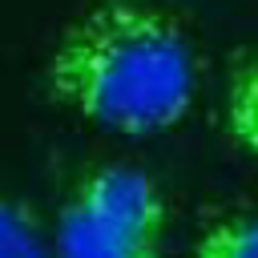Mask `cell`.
Listing matches in <instances>:
<instances>
[{
  "instance_id": "1",
  "label": "cell",
  "mask_w": 258,
  "mask_h": 258,
  "mask_svg": "<svg viewBox=\"0 0 258 258\" xmlns=\"http://www.w3.org/2000/svg\"><path fill=\"white\" fill-rule=\"evenodd\" d=\"M44 89L109 133L145 137L185 121L198 69L177 16L141 0H101L60 32Z\"/></svg>"
},
{
  "instance_id": "2",
  "label": "cell",
  "mask_w": 258,
  "mask_h": 258,
  "mask_svg": "<svg viewBox=\"0 0 258 258\" xmlns=\"http://www.w3.org/2000/svg\"><path fill=\"white\" fill-rule=\"evenodd\" d=\"M169 202L161 185L121 161L85 165L56 210L52 258H165Z\"/></svg>"
},
{
  "instance_id": "3",
  "label": "cell",
  "mask_w": 258,
  "mask_h": 258,
  "mask_svg": "<svg viewBox=\"0 0 258 258\" xmlns=\"http://www.w3.org/2000/svg\"><path fill=\"white\" fill-rule=\"evenodd\" d=\"M222 113H226V133L250 157H258V56L238 60V69L230 73Z\"/></svg>"
},
{
  "instance_id": "4",
  "label": "cell",
  "mask_w": 258,
  "mask_h": 258,
  "mask_svg": "<svg viewBox=\"0 0 258 258\" xmlns=\"http://www.w3.org/2000/svg\"><path fill=\"white\" fill-rule=\"evenodd\" d=\"M0 258H52L36 206L16 194H0Z\"/></svg>"
},
{
  "instance_id": "5",
  "label": "cell",
  "mask_w": 258,
  "mask_h": 258,
  "mask_svg": "<svg viewBox=\"0 0 258 258\" xmlns=\"http://www.w3.org/2000/svg\"><path fill=\"white\" fill-rule=\"evenodd\" d=\"M189 258H258V210H234L206 222Z\"/></svg>"
}]
</instances>
